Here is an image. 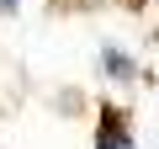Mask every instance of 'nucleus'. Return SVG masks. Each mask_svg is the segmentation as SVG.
<instances>
[{"label": "nucleus", "instance_id": "nucleus-1", "mask_svg": "<svg viewBox=\"0 0 159 149\" xmlns=\"http://www.w3.org/2000/svg\"><path fill=\"white\" fill-rule=\"evenodd\" d=\"M96 149H138L133 128H127V107H101V138Z\"/></svg>", "mask_w": 159, "mask_h": 149}, {"label": "nucleus", "instance_id": "nucleus-2", "mask_svg": "<svg viewBox=\"0 0 159 149\" xmlns=\"http://www.w3.org/2000/svg\"><path fill=\"white\" fill-rule=\"evenodd\" d=\"M106 74L127 80V74H133V59H127V53H117V48H106Z\"/></svg>", "mask_w": 159, "mask_h": 149}, {"label": "nucleus", "instance_id": "nucleus-3", "mask_svg": "<svg viewBox=\"0 0 159 149\" xmlns=\"http://www.w3.org/2000/svg\"><path fill=\"white\" fill-rule=\"evenodd\" d=\"M11 6H16V0H0V11H11Z\"/></svg>", "mask_w": 159, "mask_h": 149}, {"label": "nucleus", "instance_id": "nucleus-4", "mask_svg": "<svg viewBox=\"0 0 159 149\" xmlns=\"http://www.w3.org/2000/svg\"><path fill=\"white\" fill-rule=\"evenodd\" d=\"M127 6H143V0H127Z\"/></svg>", "mask_w": 159, "mask_h": 149}]
</instances>
